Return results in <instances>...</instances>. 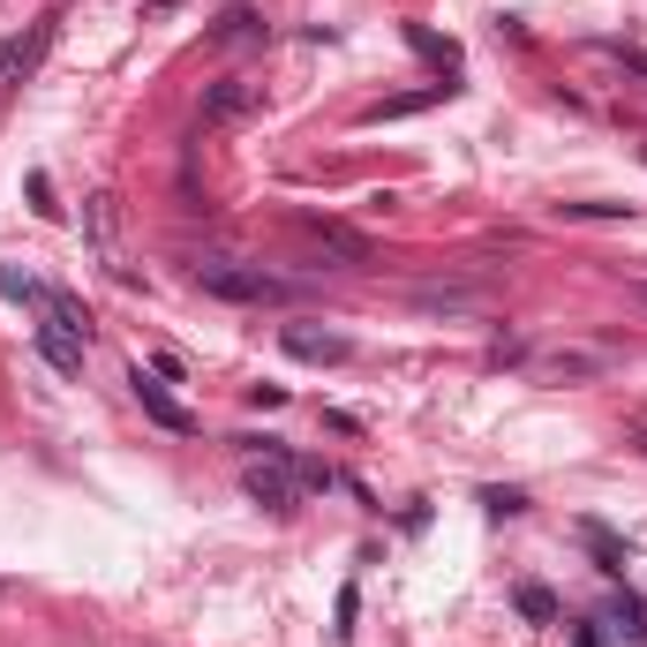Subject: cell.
I'll return each mask as SVG.
<instances>
[{
  "label": "cell",
  "instance_id": "cell-17",
  "mask_svg": "<svg viewBox=\"0 0 647 647\" xmlns=\"http://www.w3.org/2000/svg\"><path fill=\"white\" fill-rule=\"evenodd\" d=\"M595 53H610V61L625 68V76H640V84H647V53H640V45H625V39H595Z\"/></svg>",
  "mask_w": 647,
  "mask_h": 647
},
{
  "label": "cell",
  "instance_id": "cell-7",
  "mask_svg": "<svg viewBox=\"0 0 647 647\" xmlns=\"http://www.w3.org/2000/svg\"><path fill=\"white\" fill-rule=\"evenodd\" d=\"M263 106V84H249V76H218L212 90H204V129H226V121H249Z\"/></svg>",
  "mask_w": 647,
  "mask_h": 647
},
{
  "label": "cell",
  "instance_id": "cell-22",
  "mask_svg": "<svg viewBox=\"0 0 647 647\" xmlns=\"http://www.w3.org/2000/svg\"><path fill=\"white\" fill-rule=\"evenodd\" d=\"M249 407H287V385H249Z\"/></svg>",
  "mask_w": 647,
  "mask_h": 647
},
{
  "label": "cell",
  "instance_id": "cell-4",
  "mask_svg": "<svg viewBox=\"0 0 647 647\" xmlns=\"http://www.w3.org/2000/svg\"><path fill=\"white\" fill-rule=\"evenodd\" d=\"M302 234L316 241V257H332V271H362V263H377V241L362 234V226H346V218H302Z\"/></svg>",
  "mask_w": 647,
  "mask_h": 647
},
{
  "label": "cell",
  "instance_id": "cell-18",
  "mask_svg": "<svg viewBox=\"0 0 647 647\" xmlns=\"http://www.w3.org/2000/svg\"><path fill=\"white\" fill-rule=\"evenodd\" d=\"M482 505H489L497 519H519L527 513V489H482Z\"/></svg>",
  "mask_w": 647,
  "mask_h": 647
},
{
  "label": "cell",
  "instance_id": "cell-15",
  "mask_svg": "<svg viewBox=\"0 0 647 647\" xmlns=\"http://www.w3.org/2000/svg\"><path fill=\"white\" fill-rule=\"evenodd\" d=\"M407 45H414V53H422V61H436V68H444V76H452V68H460V45H452V39H436V31H422V23H407Z\"/></svg>",
  "mask_w": 647,
  "mask_h": 647
},
{
  "label": "cell",
  "instance_id": "cell-25",
  "mask_svg": "<svg viewBox=\"0 0 647 647\" xmlns=\"http://www.w3.org/2000/svg\"><path fill=\"white\" fill-rule=\"evenodd\" d=\"M640 302H647V279H640Z\"/></svg>",
  "mask_w": 647,
  "mask_h": 647
},
{
  "label": "cell",
  "instance_id": "cell-23",
  "mask_svg": "<svg viewBox=\"0 0 647 647\" xmlns=\"http://www.w3.org/2000/svg\"><path fill=\"white\" fill-rule=\"evenodd\" d=\"M572 647H603V633L595 625H572Z\"/></svg>",
  "mask_w": 647,
  "mask_h": 647
},
{
  "label": "cell",
  "instance_id": "cell-9",
  "mask_svg": "<svg viewBox=\"0 0 647 647\" xmlns=\"http://www.w3.org/2000/svg\"><path fill=\"white\" fill-rule=\"evenodd\" d=\"M407 302L422 309V316H475V309H482V287H414Z\"/></svg>",
  "mask_w": 647,
  "mask_h": 647
},
{
  "label": "cell",
  "instance_id": "cell-11",
  "mask_svg": "<svg viewBox=\"0 0 647 647\" xmlns=\"http://www.w3.org/2000/svg\"><path fill=\"white\" fill-rule=\"evenodd\" d=\"M436 98H452V84H430V90H407V98H385V106H369L362 121L377 129V121H407V114H422V106H436Z\"/></svg>",
  "mask_w": 647,
  "mask_h": 647
},
{
  "label": "cell",
  "instance_id": "cell-14",
  "mask_svg": "<svg viewBox=\"0 0 647 647\" xmlns=\"http://www.w3.org/2000/svg\"><path fill=\"white\" fill-rule=\"evenodd\" d=\"M610 617H617V633L633 647H647V603L633 595V587H617V603H610Z\"/></svg>",
  "mask_w": 647,
  "mask_h": 647
},
{
  "label": "cell",
  "instance_id": "cell-8",
  "mask_svg": "<svg viewBox=\"0 0 647 647\" xmlns=\"http://www.w3.org/2000/svg\"><path fill=\"white\" fill-rule=\"evenodd\" d=\"M279 346H287L294 362H316V369H339V362H354V339H346V332H309V324H287V332H279Z\"/></svg>",
  "mask_w": 647,
  "mask_h": 647
},
{
  "label": "cell",
  "instance_id": "cell-20",
  "mask_svg": "<svg viewBox=\"0 0 647 647\" xmlns=\"http://www.w3.org/2000/svg\"><path fill=\"white\" fill-rule=\"evenodd\" d=\"M31 212H39V218H61V204H53V181H45V173H31Z\"/></svg>",
  "mask_w": 647,
  "mask_h": 647
},
{
  "label": "cell",
  "instance_id": "cell-16",
  "mask_svg": "<svg viewBox=\"0 0 647 647\" xmlns=\"http://www.w3.org/2000/svg\"><path fill=\"white\" fill-rule=\"evenodd\" d=\"M0 294H8V302L45 309V294H53V287H39V279H31V271H15V263H0Z\"/></svg>",
  "mask_w": 647,
  "mask_h": 647
},
{
  "label": "cell",
  "instance_id": "cell-19",
  "mask_svg": "<svg viewBox=\"0 0 647 647\" xmlns=\"http://www.w3.org/2000/svg\"><path fill=\"white\" fill-rule=\"evenodd\" d=\"M558 218H633V204H558Z\"/></svg>",
  "mask_w": 647,
  "mask_h": 647
},
{
  "label": "cell",
  "instance_id": "cell-12",
  "mask_svg": "<svg viewBox=\"0 0 647 647\" xmlns=\"http://www.w3.org/2000/svg\"><path fill=\"white\" fill-rule=\"evenodd\" d=\"M241 39H263V15L249 8V0H234V8L212 23V45H241Z\"/></svg>",
  "mask_w": 647,
  "mask_h": 647
},
{
  "label": "cell",
  "instance_id": "cell-21",
  "mask_svg": "<svg viewBox=\"0 0 647 647\" xmlns=\"http://www.w3.org/2000/svg\"><path fill=\"white\" fill-rule=\"evenodd\" d=\"M354 617H362V595H354V587H339V640H354Z\"/></svg>",
  "mask_w": 647,
  "mask_h": 647
},
{
  "label": "cell",
  "instance_id": "cell-24",
  "mask_svg": "<svg viewBox=\"0 0 647 647\" xmlns=\"http://www.w3.org/2000/svg\"><path fill=\"white\" fill-rule=\"evenodd\" d=\"M633 436H640V452H647V414H640V422H633Z\"/></svg>",
  "mask_w": 647,
  "mask_h": 647
},
{
  "label": "cell",
  "instance_id": "cell-5",
  "mask_svg": "<svg viewBox=\"0 0 647 647\" xmlns=\"http://www.w3.org/2000/svg\"><path fill=\"white\" fill-rule=\"evenodd\" d=\"M241 489L257 497L263 513H294V497H302V482H294V452H287V460H249Z\"/></svg>",
  "mask_w": 647,
  "mask_h": 647
},
{
  "label": "cell",
  "instance_id": "cell-6",
  "mask_svg": "<svg viewBox=\"0 0 647 647\" xmlns=\"http://www.w3.org/2000/svg\"><path fill=\"white\" fill-rule=\"evenodd\" d=\"M129 391H136V407H143V414H151L159 430H173V436H196V414H188V407H181V399H173V391L159 385V377H151L143 362L129 369Z\"/></svg>",
  "mask_w": 647,
  "mask_h": 647
},
{
  "label": "cell",
  "instance_id": "cell-10",
  "mask_svg": "<svg viewBox=\"0 0 647 647\" xmlns=\"http://www.w3.org/2000/svg\"><path fill=\"white\" fill-rule=\"evenodd\" d=\"M580 542L595 550V572H603V580H625V558H633V550H625V542L610 535L603 519H580Z\"/></svg>",
  "mask_w": 647,
  "mask_h": 647
},
{
  "label": "cell",
  "instance_id": "cell-1",
  "mask_svg": "<svg viewBox=\"0 0 647 647\" xmlns=\"http://www.w3.org/2000/svg\"><path fill=\"white\" fill-rule=\"evenodd\" d=\"M188 279H196L212 302H241V309H287L302 294L294 279H279V271H263V263H241V257H204V263H188Z\"/></svg>",
  "mask_w": 647,
  "mask_h": 647
},
{
  "label": "cell",
  "instance_id": "cell-2",
  "mask_svg": "<svg viewBox=\"0 0 647 647\" xmlns=\"http://www.w3.org/2000/svg\"><path fill=\"white\" fill-rule=\"evenodd\" d=\"M84 354H90V316L76 294H45V316H39V362L53 377H84Z\"/></svg>",
  "mask_w": 647,
  "mask_h": 647
},
{
  "label": "cell",
  "instance_id": "cell-3",
  "mask_svg": "<svg viewBox=\"0 0 647 647\" xmlns=\"http://www.w3.org/2000/svg\"><path fill=\"white\" fill-rule=\"evenodd\" d=\"M84 234H90V257L106 263V279H121V287H136V271H129V249H121V204L98 188L84 204Z\"/></svg>",
  "mask_w": 647,
  "mask_h": 647
},
{
  "label": "cell",
  "instance_id": "cell-13",
  "mask_svg": "<svg viewBox=\"0 0 647 647\" xmlns=\"http://www.w3.org/2000/svg\"><path fill=\"white\" fill-rule=\"evenodd\" d=\"M513 610L527 617V625H558V595H550L542 580H519V587H513Z\"/></svg>",
  "mask_w": 647,
  "mask_h": 647
}]
</instances>
